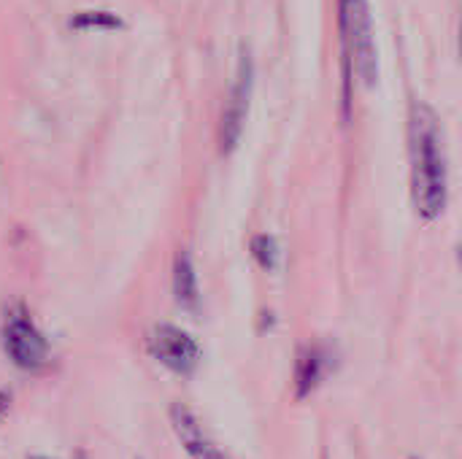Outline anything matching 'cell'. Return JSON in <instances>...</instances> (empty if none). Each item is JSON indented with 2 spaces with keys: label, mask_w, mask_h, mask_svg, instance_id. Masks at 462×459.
Instances as JSON below:
<instances>
[{
  "label": "cell",
  "mask_w": 462,
  "mask_h": 459,
  "mask_svg": "<svg viewBox=\"0 0 462 459\" xmlns=\"http://www.w3.org/2000/svg\"><path fill=\"white\" fill-rule=\"evenodd\" d=\"M11 403H14L11 392H8V390H0V422H3V419H5V414L11 411Z\"/></svg>",
  "instance_id": "8fae6325"
},
{
  "label": "cell",
  "mask_w": 462,
  "mask_h": 459,
  "mask_svg": "<svg viewBox=\"0 0 462 459\" xmlns=\"http://www.w3.org/2000/svg\"><path fill=\"white\" fill-rule=\"evenodd\" d=\"M341 30L346 46L349 76L357 73L365 84L376 78V46L371 32V16L365 0H341Z\"/></svg>",
  "instance_id": "3957f363"
},
{
  "label": "cell",
  "mask_w": 462,
  "mask_h": 459,
  "mask_svg": "<svg viewBox=\"0 0 462 459\" xmlns=\"http://www.w3.org/2000/svg\"><path fill=\"white\" fill-rule=\"evenodd\" d=\"M173 298L189 314H195L200 306V287H198V276H195L189 252H179L173 260Z\"/></svg>",
  "instance_id": "ba28073f"
},
{
  "label": "cell",
  "mask_w": 462,
  "mask_h": 459,
  "mask_svg": "<svg viewBox=\"0 0 462 459\" xmlns=\"http://www.w3.org/2000/svg\"><path fill=\"white\" fill-rule=\"evenodd\" d=\"M73 27H119V16L108 14V11H81L70 19Z\"/></svg>",
  "instance_id": "30bf717a"
},
{
  "label": "cell",
  "mask_w": 462,
  "mask_h": 459,
  "mask_svg": "<svg viewBox=\"0 0 462 459\" xmlns=\"http://www.w3.org/2000/svg\"><path fill=\"white\" fill-rule=\"evenodd\" d=\"M168 419L171 427L179 438V444L184 446V452L189 459H230L206 433V427L200 425V419L195 417V411L184 403H171L168 409Z\"/></svg>",
  "instance_id": "8992f818"
},
{
  "label": "cell",
  "mask_w": 462,
  "mask_h": 459,
  "mask_svg": "<svg viewBox=\"0 0 462 459\" xmlns=\"http://www.w3.org/2000/svg\"><path fill=\"white\" fill-rule=\"evenodd\" d=\"M328 373V357L325 352L311 344V346H300L298 360H295V376H292V387H295V398H309L325 379Z\"/></svg>",
  "instance_id": "52a82bcc"
},
{
  "label": "cell",
  "mask_w": 462,
  "mask_h": 459,
  "mask_svg": "<svg viewBox=\"0 0 462 459\" xmlns=\"http://www.w3.org/2000/svg\"><path fill=\"white\" fill-rule=\"evenodd\" d=\"M252 254L263 268H273L279 260V246L271 235H254L252 238Z\"/></svg>",
  "instance_id": "9c48e42d"
},
{
  "label": "cell",
  "mask_w": 462,
  "mask_h": 459,
  "mask_svg": "<svg viewBox=\"0 0 462 459\" xmlns=\"http://www.w3.org/2000/svg\"><path fill=\"white\" fill-rule=\"evenodd\" d=\"M146 352L171 373L176 376H192L200 365V346L198 341L176 327V325H154L146 335Z\"/></svg>",
  "instance_id": "277c9868"
},
{
  "label": "cell",
  "mask_w": 462,
  "mask_h": 459,
  "mask_svg": "<svg viewBox=\"0 0 462 459\" xmlns=\"http://www.w3.org/2000/svg\"><path fill=\"white\" fill-rule=\"evenodd\" d=\"M252 84H254V65H252L249 51H241L236 81L230 87V95H227V103H225V111H222V122H219V149H222V154L233 151L238 138H241L246 111H249Z\"/></svg>",
  "instance_id": "5b68a950"
},
{
  "label": "cell",
  "mask_w": 462,
  "mask_h": 459,
  "mask_svg": "<svg viewBox=\"0 0 462 459\" xmlns=\"http://www.w3.org/2000/svg\"><path fill=\"white\" fill-rule=\"evenodd\" d=\"M409 165H411V203L420 219L436 222L447 211L449 176L444 135L436 111L428 103H414L409 116Z\"/></svg>",
  "instance_id": "6da1fadb"
},
{
  "label": "cell",
  "mask_w": 462,
  "mask_h": 459,
  "mask_svg": "<svg viewBox=\"0 0 462 459\" xmlns=\"http://www.w3.org/2000/svg\"><path fill=\"white\" fill-rule=\"evenodd\" d=\"M27 459H51V457H43V454H30Z\"/></svg>",
  "instance_id": "7c38bea8"
},
{
  "label": "cell",
  "mask_w": 462,
  "mask_h": 459,
  "mask_svg": "<svg viewBox=\"0 0 462 459\" xmlns=\"http://www.w3.org/2000/svg\"><path fill=\"white\" fill-rule=\"evenodd\" d=\"M0 338L8 360L22 371H41L49 363V341L38 330L35 319L22 303H11L3 311Z\"/></svg>",
  "instance_id": "7a4b0ae2"
}]
</instances>
